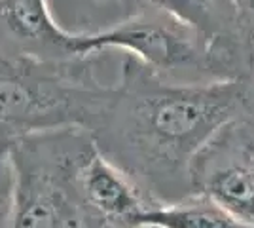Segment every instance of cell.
<instances>
[{
	"instance_id": "2",
	"label": "cell",
	"mask_w": 254,
	"mask_h": 228,
	"mask_svg": "<svg viewBox=\"0 0 254 228\" xmlns=\"http://www.w3.org/2000/svg\"><path fill=\"white\" fill-rule=\"evenodd\" d=\"M106 57L52 63L0 50V141L91 130L110 93L99 78Z\"/></svg>"
},
{
	"instance_id": "9",
	"label": "cell",
	"mask_w": 254,
	"mask_h": 228,
	"mask_svg": "<svg viewBox=\"0 0 254 228\" xmlns=\"http://www.w3.org/2000/svg\"><path fill=\"white\" fill-rule=\"evenodd\" d=\"M245 46L254 57V0H232Z\"/></svg>"
},
{
	"instance_id": "8",
	"label": "cell",
	"mask_w": 254,
	"mask_h": 228,
	"mask_svg": "<svg viewBox=\"0 0 254 228\" xmlns=\"http://www.w3.org/2000/svg\"><path fill=\"white\" fill-rule=\"evenodd\" d=\"M15 204V169L11 145L0 141V228H10Z\"/></svg>"
},
{
	"instance_id": "3",
	"label": "cell",
	"mask_w": 254,
	"mask_h": 228,
	"mask_svg": "<svg viewBox=\"0 0 254 228\" xmlns=\"http://www.w3.org/2000/svg\"><path fill=\"white\" fill-rule=\"evenodd\" d=\"M91 143L85 130H59L11 143L15 204L10 228H84L72 167Z\"/></svg>"
},
{
	"instance_id": "4",
	"label": "cell",
	"mask_w": 254,
	"mask_h": 228,
	"mask_svg": "<svg viewBox=\"0 0 254 228\" xmlns=\"http://www.w3.org/2000/svg\"><path fill=\"white\" fill-rule=\"evenodd\" d=\"M193 194L254 227V110L228 122L191 165Z\"/></svg>"
},
{
	"instance_id": "5",
	"label": "cell",
	"mask_w": 254,
	"mask_h": 228,
	"mask_svg": "<svg viewBox=\"0 0 254 228\" xmlns=\"http://www.w3.org/2000/svg\"><path fill=\"white\" fill-rule=\"evenodd\" d=\"M82 31H68L53 17L48 0H0V50L40 61L66 63L85 57Z\"/></svg>"
},
{
	"instance_id": "6",
	"label": "cell",
	"mask_w": 254,
	"mask_h": 228,
	"mask_svg": "<svg viewBox=\"0 0 254 228\" xmlns=\"http://www.w3.org/2000/svg\"><path fill=\"white\" fill-rule=\"evenodd\" d=\"M131 11L150 10L169 15L197 33L207 44L232 57L243 75H254V57L245 46L232 0H110Z\"/></svg>"
},
{
	"instance_id": "7",
	"label": "cell",
	"mask_w": 254,
	"mask_h": 228,
	"mask_svg": "<svg viewBox=\"0 0 254 228\" xmlns=\"http://www.w3.org/2000/svg\"><path fill=\"white\" fill-rule=\"evenodd\" d=\"M138 225L140 228H254L199 194L179 204L152 206Z\"/></svg>"
},
{
	"instance_id": "1",
	"label": "cell",
	"mask_w": 254,
	"mask_h": 228,
	"mask_svg": "<svg viewBox=\"0 0 254 228\" xmlns=\"http://www.w3.org/2000/svg\"><path fill=\"white\" fill-rule=\"evenodd\" d=\"M118 69L87 133L152 206L188 200L195 156L220 128L253 110L251 78L180 82L131 55H120Z\"/></svg>"
}]
</instances>
